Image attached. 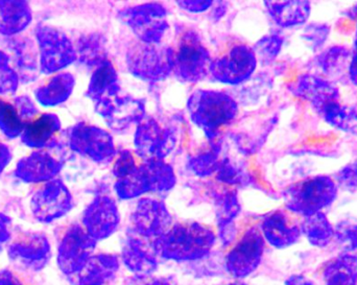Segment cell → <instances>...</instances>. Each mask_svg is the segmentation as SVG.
Masks as SVG:
<instances>
[{
  "label": "cell",
  "instance_id": "obj_27",
  "mask_svg": "<svg viewBox=\"0 0 357 285\" xmlns=\"http://www.w3.org/2000/svg\"><path fill=\"white\" fill-rule=\"evenodd\" d=\"M350 52L342 45H335L319 54L316 59L317 66L327 77H335L342 75L349 62Z\"/></svg>",
  "mask_w": 357,
  "mask_h": 285
},
{
  "label": "cell",
  "instance_id": "obj_4",
  "mask_svg": "<svg viewBox=\"0 0 357 285\" xmlns=\"http://www.w3.org/2000/svg\"><path fill=\"white\" fill-rule=\"evenodd\" d=\"M266 240L256 228L248 230L226 257V269L235 279H243L256 271L264 257Z\"/></svg>",
  "mask_w": 357,
  "mask_h": 285
},
{
  "label": "cell",
  "instance_id": "obj_23",
  "mask_svg": "<svg viewBox=\"0 0 357 285\" xmlns=\"http://www.w3.org/2000/svg\"><path fill=\"white\" fill-rule=\"evenodd\" d=\"M301 231L308 242L316 248H326L335 240V227L323 213L304 217Z\"/></svg>",
  "mask_w": 357,
  "mask_h": 285
},
{
  "label": "cell",
  "instance_id": "obj_14",
  "mask_svg": "<svg viewBox=\"0 0 357 285\" xmlns=\"http://www.w3.org/2000/svg\"><path fill=\"white\" fill-rule=\"evenodd\" d=\"M33 102L20 96L15 100L0 98V130L8 137L15 138L20 135L25 125L36 116Z\"/></svg>",
  "mask_w": 357,
  "mask_h": 285
},
{
  "label": "cell",
  "instance_id": "obj_26",
  "mask_svg": "<svg viewBox=\"0 0 357 285\" xmlns=\"http://www.w3.org/2000/svg\"><path fill=\"white\" fill-rule=\"evenodd\" d=\"M71 144L75 150L98 158L102 154L100 148H108V135L94 128L77 127L73 130Z\"/></svg>",
  "mask_w": 357,
  "mask_h": 285
},
{
  "label": "cell",
  "instance_id": "obj_3",
  "mask_svg": "<svg viewBox=\"0 0 357 285\" xmlns=\"http://www.w3.org/2000/svg\"><path fill=\"white\" fill-rule=\"evenodd\" d=\"M96 240L84 226L73 225L65 232L58 248L59 268L65 275H79L93 256Z\"/></svg>",
  "mask_w": 357,
  "mask_h": 285
},
{
  "label": "cell",
  "instance_id": "obj_9",
  "mask_svg": "<svg viewBox=\"0 0 357 285\" xmlns=\"http://www.w3.org/2000/svg\"><path fill=\"white\" fill-rule=\"evenodd\" d=\"M142 236H132L126 242L121 252L125 267L136 277L152 275L158 269V255L153 242Z\"/></svg>",
  "mask_w": 357,
  "mask_h": 285
},
{
  "label": "cell",
  "instance_id": "obj_31",
  "mask_svg": "<svg viewBox=\"0 0 357 285\" xmlns=\"http://www.w3.org/2000/svg\"><path fill=\"white\" fill-rule=\"evenodd\" d=\"M113 70L108 65H105L102 68L98 69L92 79L90 85V93L94 96H100L108 90L109 86L113 83Z\"/></svg>",
  "mask_w": 357,
  "mask_h": 285
},
{
  "label": "cell",
  "instance_id": "obj_39",
  "mask_svg": "<svg viewBox=\"0 0 357 285\" xmlns=\"http://www.w3.org/2000/svg\"><path fill=\"white\" fill-rule=\"evenodd\" d=\"M227 285H247V284H243V282H232V284H229Z\"/></svg>",
  "mask_w": 357,
  "mask_h": 285
},
{
  "label": "cell",
  "instance_id": "obj_41",
  "mask_svg": "<svg viewBox=\"0 0 357 285\" xmlns=\"http://www.w3.org/2000/svg\"><path fill=\"white\" fill-rule=\"evenodd\" d=\"M0 252H1V247H0Z\"/></svg>",
  "mask_w": 357,
  "mask_h": 285
},
{
  "label": "cell",
  "instance_id": "obj_24",
  "mask_svg": "<svg viewBox=\"0 0 357 285\" xmlns=\"http://www.w3.org/2000/svg\"><path fill=\"white\" fill-rule=\"evenodd\" d=\"M73 77L68 73L54 75L36 92L38 100L45 106H54L67 100L73 91Z\"/></svg>",
  "mask_w": 357,
  "mask_h": 285
},
{
  "label": "cell",
  "instance_id": "obj_12",
  "mask_svg": "<svg viewBox=\"0 0 357 285\" xmlns=\"http://www.w3.org/2000/svg\"><path fill=\"white\" fill-rule=\"evenodd\" d=\"M119 223L116 207L107 199L94 202L86 210L83 217L84 228L96 242L112 236Z\"/></svg>",
  "mask_w": 357,
  "mask_h": 285
},
{
  "label": "cell",
  "instance_id": "obj_6",
  "mask_svg": "<svg viewBox=\"0 0 357 285\" xmlns=\"http://www.w3.org/2000/svg\"><path fill=\"white\" fill-rule=\"evenodd\" d=\"M171 61L178 75L191 81L201 79L207 71V52L193 33L181 36L171 54Z\"/></svg>",
  "mask_w": 357,
  "mask_h": 285
},
{
  "label": "cell",
  "instance_id": "obj_2",
  "mask_svg": "<svg viewBox=\"0 0 357 285\" xmlns=\"http://www.w3.org/2000/svg\"><path fill=\"white\" fill-rule=\"evenodd\" d=\"M339 194V188L329 176L306 178L289 186L284 192V201L291 213L302 217H310L333 205Z\"/></svg>",
  "mask_w": 357,
  "mask_h": 285
},
{
  "label": "cell",
  "instance_id": "obj_1",
  "mask_svg": "<svg viewBox=\"0 0 357 285\" xmlns=\"http://www.w3.org/2000/svg\"><path fill=\"white\" fill-rule=\"evenodd\" d=\"M214 242L215 236L209 228L199 224H178L153 245L161 259L184 263L207 256Z\"/></svg>",
  "mask_w": 357,
  "mask_h": 285
},
{
  "label": "cell",
  "instance_id": "obj_28",
  "mask_svg": "<svg viewBox=\"0 0 357 285\" xmlns=\"http://www.w3.org/2000/svg\"><path fill=\"white\" fill-rule=\"evenodd\" d=\"M335 240L342 250V254L357 259V224L349 221L337 224L335 228Z\"/></svg>",
  "mask_w": 357,
  "mask_h": 285
},
{
  "label": "cell",
  "instance_id": "obj_33",
  "mask_svg": "<svg viewBox=\"0 0 357 285\" xmlns=\"http://www.w3.org/2000/svg\"><path fill=\"white\" fill-rule=\"evenodd\" d=\"M129 285H174L171 278L169 277H135Z\"/></svg>",
  "mask_w": 357,
  "mask_h": 285
},
{
  "label": "cell",
  "instance_id": "obj_40",
  "mask_svg": "<svg viewBox=\"0 0 357 285\" xmlns=\"http://www.w3.org/2000/svg\"><path fill=\"white\" fill-rule=\"evenodd\" d=\"M356 49L357 50V29H356Z\"/></svg>",
  "mask_w": 357,
  "mask_h": 285
},
{
  "label": "cell",
  "instance_id": "obj_18",
  "mask_svg": "<svg viewBox=\"0 0 357 285\" xmlns=\"http://www.w3.org/2000/svg\"><path fill=\"white\" fill-rule=\"evenodd\" d=\"M61 163L48 152H35L17 165L16 175L25 182H43L60 171Z\"/></svg>",
  "mask_w": 357,
  "mask_h": 285
},
{
  "label": "cell",
  "instance_id": "obj_32",
  "mask_svg": "<svg viewBox=\"0 0 357 285\" xmlns=\"http://www.w3.org/2000/svg\"><path fill=\"white\" fill-rule=\"evenodd\" d=\"M335 180L340 186L346 190H357V160L340 169L335 175Z\"/></svg>",
  "mask_w": 357,
  "mask_h": 285
},
{
  "label": "cell",
  "instance_id": "obj_36",
  "mask_svg": "<svg viewBox=\"0 0 357 285\" xmlns=\"http://www.w3.org/2000/svg\"><path fill=\"white\" fill-rule=\"evenodd\" d=\"M284 285H314V284H312V280L308 279L305 276L295 274V275L289 276L285 280Z\"/></svg>",
  "mask_w": 357,
  "mask_h": 285
},
{
  "label": "cell",
  "instance_id": "obj_16",
  "mask_svg": "<svg viewBox=\"0 0 357 285\" xmlns=\"http://www.w3.org/2000/svg\"><path fill=\"white\" fill-rule=\"evenodd\" d=\"M171 217L161 205L146 202L136 210L134 223L138 236L144 238H157L167 233L171 228Z\"/></svg>",
  "mask_w": 357,
  "mask_h": 285
},
{
  "label": "cell",
  "instance_id": "obj_35",
  "mask_svg": "<svg viewBox=\"0 0 357 285\" xmlns=\"http://www.w3.org/2000/svg\"><path fill=\"white\" fill-rule=\"evenodd\" d=\"M0 285H25L15 275L8 270L0 271Z\"/></svg>",
  "mask_w": 357,
  "mask_h": 285
},
{
  "label": "cell",
  "instance_id": "obj_30",
  "mask_svg": "<svg viewBox=\"0 0 357 285\" xmlns=\"http://www.w3.org/2000/svg\"><path fill=\"white\" fill-rule=\"evenodd\" d=\"M331 27L322 23H312L306 26L303 33V39L310 43L312 50H318L324 45L326 40L328 39Z\"/></svg>",
  "mask_w": 357,
  "mask_h": 285
},
{
  "label": "cell",
  "instance_id": "obj_19",
  "mask_svg": "<svg viewBox=\"0 0 357 285\" xmlns=\"http://www.w3.org/2000/svg\"><path fill=\"white\" fill-rule=\"evenodd\" d=\"M266 6L274 20L283 27L305 23L312 13V4L305 0L297 1H266Z\"/></svg>",
  "mask_w": 357,
  "mask_h": 285
},
{
  "label": "cell",
  "instance_id": "obj_34",
  "mask_svg": "<svg viewBox=\"0 0 357 285\" xmlns=\"http://www.w3.org/2000/svg\"><path fill=\"white\" fill-rule=\"evenodd\" d=\"M12 223L6 215L0 213V242H6L10 238Z\"/></svg>",
  "mask_w": 357,
  "mask_h": 285
},
{
  "label": "cell",
  "instance_id": "obj_15",
  "mask_svg": "<svg viewBox=\"0 0 357 285\" xmlns=\"http://www.w3.org/2000/svg\"><path fill=\"white\" fill-rule=\"evenodd\" d=\"M226 54L215 61L220 79L226 82H239L249 75L255 67V56L245 44H234Z\"/></svg>",
  "mask_w": 357,
  "mask_h": 285
},
{
  "label": "cell",
  "instance_id": "obj_38",
  "mask_svg": "<svg viewBox=\"0 0 357 285\" xmlns=\"http://www.w3.org/2000/svg\"><path fill=\"white\" fill-rule=\"evenodd\" d=\"M10 159V151L6 148V146H4L3 144L0 142V171L6 167V165L8 164Z\"/></svg>",
  "mask_w": 357,
  "mask_h": 285
},
{
  "label": "cell",
  "instance_id": "obj_20",
  "mask_svg": "<svg viewBox=\"0 0 357 285\" xmlns=\"http://www.w3.org/2000/svg\"><path fill=\"white\" fill-rule=\"evenodd\" d=\"M60 129V121L54 114L37 115L25 125L23 142L33 148H41L52 140Z\"/></svg>",
  "mask_w": 357,
  "mask_h": 285
},
{
  "label": "cell",
  "instance_id": "obj_5",
  "mask_svg": "<svg viewBox=\"0 0 357 285\" xmlns=\"http://www.w3.org/2000/svg\"><path fill=\"white\" fill-rule=\"evenodd\" d=\"M8 257L15 267L23 271L38 272L50 259V245L44 234L23 233L8 247Z\"/></svg>",
  "mask_w": 357,
  "mask_h": 285
},
{
  "label": "cell",
  "instance_id": "obj_22",
  "mask_svg": "<svg viewBox=\"0 0 357 285\" xmlns=\"http://www.w3.org/2000/svg\"><path fill=\"white\" fill-rule=\"evenodd\" d=\"M31 13L24 1H0V33L14 35L25 29Z\"/></svg>",
  "mask_w": 357,
  "mask_h": 285
},
{
  "label": "cell",
  "instance_id": "obj_11",
  "mask_svg": "<svg viewBox=\"0 0 357 285\" xmlns=\"http://www.w3.org/2000/svg\"><path fill=\"white\" fill-rule=\"evenodd\" d=\"M294 92L296 95L307 100L314 112L333 102H340V90L331 82L316 75H303L299 77Z\"/></svg>",
  "mask_w": 357,
  "mask_h": 285
},
{
  "label": "cell",
  "instance_id": "obj_21",
  "mask_svg": "<svg viewBox=\"0 0 357 285\" xmlns=\"http://www.w3.org/2000/svg\"><path fill=\"white\" fill-rule=\"evenodd\" d=\"M324 285H357V259L341 254L325 263L322 272Z\"/></svg>",
  "mask_w": 357,
  "mask_h": 285
},
{
  "label": "cell",
  "instance_id": "obj_37",
  "mask_svg": "<svg viewBox=\"0 0 357 285\" xmlns=\"http://www.w3.org/2000/svg\"><path fill=\"white\" fill-rule=\"evenodd\" d=\"M348 71H349L350 79L357 87V50L354 52V56H352Z\"/></svg>",
  "mask_w": 357,
  "mask_h": 285
},
{
  "label": "cell",
  "instance_id": "obj_13",
  "mask_svg": "<svg viewBox=\"0 0 357 285\" xmlns=\"http://www.w3.org/2000/svg\"><path fill=\"white\" fill-rule=\"evenodd\" d=\"M264 240L276 249H287L301 238V225H298L287 213L276 211L264 219L261 226Z\"/></svg>",
  "mask_w": 357,
  "mask_h": 285
},
{
  "label": "cell",
  "instance_id": "obj_29",
  "mask_svg": "<svg viewBox=\"0 0 357 285\" xmlns=\"http://www.w3.org/2000/svg\"><path fill=\"white\" fill-rule=\"evenodd\" d=\"M17 82V72L10 67L8 56L0 52V94L14 92Z\"/></svg>",
  "mask_w": 357,
  "mask_h": 285
},
{
  "label": "cell",
  "instance_id": "obj_17",
  "mask_svg": "<svg viewBox=\"0 0 357 285\" xmlns=\"http://www.w3.org/2000/svg\"><path fill=\"white\" fill-rule=\"evenodd\" d=\"M119 259L114 254L93 255L77 275V285H110L116 278Z\"/></svg>",
  "mask_w": 357,
  "mask_h": 285
},
{
  "label": "cell",
  "instance_id": "obj_10",
  "mask_svg": "<svg viewBox=\"0 0 357 285\" xmlns=\"http://www.w3.org/2000/svg\"><path fill=\"white\" fill-rule=\"evenodd\" d=\"M195 118L206 129H218L232 118L235 105L224 94L205 93L195 105Z\"/></svg>",
  "mask_w": 357,
  "mask_h": 285
},
{
  "label": "cell",
  "instance_id": "obj_7",
  "mask_svg": "<svg viewBox=\"0 0 357 285\" xmlns=\"http://www.w3.org/2000/svg\"><path fill=\"white\" fill-rule=\"evenodd\" d=\"M71 208V196L60 181L40 186L31 198L33 217L42 223H50L63 217Z\"/></svg>",
  "mask_w": 357,
  "mask_h": 285
},
{
  "label": "cell",
  "instance_id": "obj_25",
  "mask_svg": "<svg viewBox=\"0 0 357 285\" xmlns=\"http://www.w3.org/2000/svg\"><path fill=\"white\" fill-rule=\"evenodd\" d=\"M318 114L331 127L340 131L354 133L357 130V109L356 107L333 102L319 111Z\"/></svg>",
  "mask_w": 357,
  "mask_h": 285
},
{
  "label": "cell",
  "instance_id": "obj_8",
  "mask_svg": "<svg viewBox=\"0 0 357 285\" xmlns=\"http://www.w3.org/2000/svg\"><path fill=\"white\" fill-rule=\"evenodd\" d=\"M37 38L41 50V68L50 73L67 66L73 62L75 52L73 46L63 33L48 26L37 29Z\"/></svg>",
  "mask_w": 357,
  "mask_h": 285
}]
</instances>
